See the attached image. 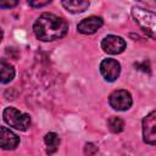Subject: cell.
<instances>
[{
	"label": "cell",
	"mask_w": 156,
	"mask_h": 156,
	"mask_svg": "<svg viewBox=\"0 0 156 156\" xmlns=\"http://www.w3.org/2000/svg\"><path fill=\"white\" fill-rule=\"evenodd\" d=\"M35 37L41 41H52L63 38L68 32V23L54 13H41L33 24Z\"/></svg>",
	"instance_id": "obj_1"
},
{
	"label": "cell",
	"mask_w": 156,
	"mask_h": 156,
	"mask_svg": "<svg viewBox=\"0 0 156 156\" xmlns=\"http://www.w3.org/2000/svg\"><path fill=\"white\" fill-rule=\"evenodd\" d=\"M132 16L139 27L149 37L156 40V13L147 9L134 6L132 9Z\"/></svg>",
	"instance_id": "obj_2"
},
{
	"label": "cell",
	"mask_w": 156,
	"mask_h": 156,
	"mask_svg": "<svg viewBox=\"0 0 156 156\" xmlns=\"http://www.w3.org/2000/svg\"><path fill=\"white\" fill-rule=\"evenodd\" d=\"M4 121L12 128L18 130H27L30 126V117L27 113L18 111L15 107H6L2 112Z\"/></svg>",
	"instance_id": "obj_3"
},
{
	"label": "cell",
	"mask_w": 156,
	"mask_h": 156,
	"mask_svg": "<svg viewBox=\"0 0 156 156\" xmlns=\"http://www.w3.org/2000/svg\"><path fill=\"white\" fill-rule=\"evenodd\" d=\"M108 102L113 110L126 111V110L130 108V106L133 104V99H132V95L129 91H127L124 89H119V90H115L111 93V95L108 98Z\"/></svg>",
	"instance_id": "obj_4"
},
{
	"label": "cell",
	"mask_w": 156,
	"mask_h": 156,
	"mask_svg": "<svg viewBox=\"0 0 156 156\" xmlns=\"http://www.w3.org/2000/svg\"><path fill=\"white\" fill-rule=\"evenodd\" d=\"M143 139L146 144L156 145V110L147 113L143 119Z\"/></svg>",
	"instance_id": "obj_5"
},
{
	"label": "cell",
	"mask_w": 156,
	"mask_h": 156,
	"mask_svg": "<svg viewBox=\"0 0 156 156\" xmlns=\"http://www.w3.org/2000/svg\"><path fill=\"white\" fill-rule=\"evenodd\" d=\"M127 44L124 41V39L122 37L118 35H106L102 40H101V49L110 54V55H117L124 51Z\"/></svg>",
	"instance_id": "obj_6"
},
{
	"label": "cell",
	"mask_w": 156,
	"mask_h": 156,
	"mask_svg": "<svg viewBox=\"0 0 156 156\" xmlns=\"http://www.w3.org/2000/svg\"><path fill=\"white\" fill-rule=\"evenodd\" d=\"M100 73L107 82H115L121 73V65L117 60L105 58L100 63Z\"/></svg>",
	"instance_id": "obj_7"
},
{
	"label": "cell",
	"mask_w": 156,
	"mask_h": 156,
	"mask_svg": "<svg viewBox=\"0 0 156 156\" xmlns=\"http://www.w3.org/2000/svg\"><path fill=\"white\" fill-rule=\"evenodd\" d=\"M104 21L101 17H98V16H90L88 18H84L82 20L78 26H77V29L79 33L82 34H94L95 32H98L101 26H102Z\"/></svg>",
	"instance_id": "obj_8"
},
{
	"label": "cell",
	"mask_w": 156,
	"mask_h": 156,
	"mask_svg": "<svg viewBox=\"0 0 156 156\" xmlns=\"http://www.w3.org/2000/svg\"><path fill=\"white\" fill-rule=\"evenodd\" d=\"M0 141L1 147L4 150H13L20 144V138L9 128L1 127L0 128Z\"/></svg>",
	"instance_id": "obj_9"
},
{
	"label": "cell",
	"mask_w": 156,
	"mask_h": 156,
	"mask_svg": "<svg viewBox=\"0 0 156 156\" xmlns=\"http://www.w3.org/2000/svg\"><path fill=\"white\" fill-rule=\"evenodd\" d=\"M61 4L67 11L72 13L84 12L89 7V1H85V0H63Z\"/></svg>",
	"instance_id": "obj_10"
},
{
	"label": "cell",
	"mask_w": 156,
	"mask_h": 156,
	"mask_svg": "<svg viewBox=\"0 0 156 156\" xmlns=\"http://www.w3.org/2000/svg\"><path fill=\"white\" fill-rule=\"evenodd\" d=\"M44 141L46 145V154L48 155H52L57 151L58 145H60V138L56 133H54V132L48 133L44 138Z\"/></svg>",
	"instance_id": "obj_11"
},
{
	"label": "cell",
	"mask_w": 156,
	"mask_h": 156,
	"mask_svg": "<svg viewBox=\"0 0 156 156\" xmlns=\"http://www.w3.org/2000/svg\"><path fill=\"white\" fill-rule=\"evenodd\" d=\"M0 68H1L0 69V77H1L0 80H1V83L6 84V83L11 82L13 79V77H15V68L10 63H7L5 60L1 61Z\"/></svg>",
	"instance_id": "obj_12"
},
{
	"label": "cell",
	"mask_w": 156,
	"mask_h": 156,
	"mask_svg": "<svg viewBox=\"0 0 156 156\" xmlns=\"http://www.w3.org/2000/svg\"><path fill=\"white\" fill-rule=\"evenodd\" d=\"M107 127L112 133H119L124 128V122L122 118H119L117 116H112L107 119Z\"/></svg>",
	"instance_id": "obj_13"
},
{
	"label": "cell",
	"mask_w": 156,
	"mask_h": 156,
	"mask_svg": "<svg viewBox=\"0 0 156 156\" xmlns=\"http://www.w3.org/2000/svg\"><path fill=\"white\" fill-rule=\"evenodd\" d=\"M96 151H98V147H96L94 144H91V143L85 144V146H84V152H85L87 156H93Z\"/></svg>",
	"instance_id": "obj_14"
},
{
	"label": "cell",
	"mask_w": 156,
	"mask_h": 156,
	"mask_svg": "<svg viewBox=\"0 0 156 156\" xmlns=\"http://www.w3.org/2000/svg\"><path fill=\"white\" fill-rule=\"evenodd\" d=\"M51 1L50 0H45V1H38V0H30V1H28V5L29 6H32V7H41V6H45V5H48V4H50Z\"/></svg>",
	"instance_id": "obj_15"
},
{
	"label": "cell",
	"mask_w": 156,
	"mask_h": 156,
	"mask_svg": "<svg viewBox=\"0 0 156 156\" xmlns=\"http://www.w3.org/2000/svg\"><path fill=\"white\" fill-rule=\"evenodd\" d=\"M17 4H18L17 1H1L0 2V7L1 9H10V7L16 6Z\"/></svg>",
	"instance_id": "obj_16"
},
{
	"label": "cell",
	"mask_w": 156,
	"mask_h": 156,
	"mask_svg": "<svg viewBox=\"0 0 156 156\" xmlns=\"http://www.w3.org/2000/svg\"><path fill=\"white\" fill-rule=\"evenodd\" d=\"M135 67H136L138 69L144 71V72H150V67H149V63H147L146 61H144V62H143V66H140L139 63H135Z\"/></svg>",
	"instance_id": "obj_17"
}]
</instances>
